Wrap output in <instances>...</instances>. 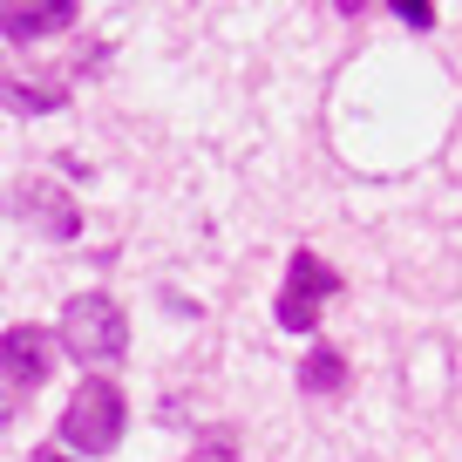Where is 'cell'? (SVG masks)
Segmentation results:
<instances>
[{"label": "cell", "mask_w": 462, "mask_h": 462, "mask_svg": "<svg viewBox=\"0 0 462 462\" xmlns=\"http://www.w3.org/2000/svg\"><path fill=\"white\" fill-rule=\"evenodd\" d=\"M61 346H69L82 367H109L123 361V346H130V319L109 292H75L69 313H61Z\"/></svg>", "instance_id": "cell-1"}, {"label": "cell", "mask_w": 462, "mask_h": 462, "mask_svg": "<svg viewBox=\"0 0 462 462\" xmlns=\"http://www.w3.org/2000/svg\"><path fill=\"white\" fill-rule=\"evenodd\" d=\"M123 388L102 374H88L82 388L69 394V408H61V442L75 448V456H109L116 442H123Z\"/></svg>", "instance_id": "cell-2"}, {"label": "cell", "mask_w": 462, "mask_h": 462, "mask_svg": "<svg viewBox=\"0 0 462 462\" xmlns=\"http://www.w3.org/2000/svg\"><path fill=\"white\" fill-rule=\"evenodd\" d=\"M340 292V273H333L319 252H292L286 259V286H279V327L286 333H313L319 306Z\"/></svg>", "instance_id": "cell-3"}, {"label": "cell", "mask_w": 462, "mask_h": 462, "mask_svg": "<svg viewBox=\"0 0 462 462\" xmlns=\"http://www.w3.org/2000/svg\"><path fill=\"white\" fill-rule=\"evenodd\" d=\"M102 55H88V61H75V69H21V61H0V102L14 116H48V109H61L69 102V82L82 69H96Z\"/></svg>", "instance_id": "cell-4"}, {"label": "cell", "mask_w": 462, "mask_h": 462, "mask_svg": "<svg viewBox=\"0 0 462 462\" xmlns=\"http://www.w3.org/2000/svg\"><path fill=\"white\" fill-rule=\"evenodd\" d=\"M0 374L14 381V388H42V381L55 374V333L7 327V333H0Z\"/></svg>", "instance_id": "cell-5"}, {"label": "cell", "mask_w": 462, "mask_h": 462, "mask_svg": "<svg viewBox=\"0 0 462 462\" xmlns=\"http://www.w3.org/2000/svg\"><path fill=\"white\" fill-rule=\"evenodd\" d=\"M75 14H82L75 0H42V7H7V0H0V34L34 48V42H48V34H69Z\"/></svg>", "instance_id": "cell-6"}, {"label": "cell", "mask_w": 462, "mask_h": 462, "mask_svg": "<svg viewBox=\"0 0 462 462\" xmlns=\"http://www.w3.org/2000/svg\"><path fill=\"white\" fill-rule=\"evenodd\" d=\"M21 204H28V217L48 231V238H75V231H82V211L48 184H21Z\"/></svg>", "instance_id": "cell-7"}, {"label": "cell", "mask_w": 462, "mask_h": 462, "mask_svg": "<svg viewBox=\"0 0 462 462\" xmlns=\"http://www.w3.org/2000/svg\"><path fill=\"white\" fill-rule=\"evenodd\" d=\"M346 388V354H333V346H313L300 361V394H340Z\"/></svg>", "instance_id": "cell-8"}, {"label": "cell", "mask_w": 462, "mask_h": 462, "mask_svg": "<svg viewBox=\"0 0 462 462\" xmlns=\"http://www.w3.org/2000/svg\"><path fill=\"white\" fill-rule=\"evenodd\" d=\"M394 14H402L415 34H429V28H435V7H429V0H394Z\"/></svg>", "instance_id": "cell-9"}, {"label": "cell", "mask_w": 462, "mask_h": 462, "mask_svg": "<svg viewBox=\"0 0 462 462\" xmlns=\"http://www.w3.org/2000/svg\"><path fill=\"white\" fill-rule=\"evenodd\" d=\"M198 462H238L231 435H204V442H198Z\"/></svg>", "instance_id": "cell-10"}, {"label": "cell", "mask_w": 462, "mask_h": 462, "mask_svg": "<svg viewBox=\"0 0 462 462\" xmlns=\"http://www.w3.org/2000/svg\"><path fill=\"white\" fill-rule=\"evenodd\" d=\"M7 421H14V394L0 388V429H7Z\"/></svg>", "instance_id": "cell-11"}, {"label": "cell", "mask_w": 462, "mask_h": 462, "mask_svg": "<svg viewBox=\"0 0 462 462\" xmlns=\"http://www.w3.org/2000/svg\"><path fill=\"white\" fill-rule=\"evenodd\" d=\"M34 462H69V456H55V448H42V456H34Z\"/></svg>", "instance_id": "cell-12"}]
</instances>
